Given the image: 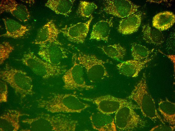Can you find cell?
Instances as JSON below:
<instances>
[{"label": "cell", "instance_id": "1", "mask_svg": "<svg viewBox=\"0 0 175 131\" xmlns=\"http://www.w3.org/2000/svg\"><path fill=\"white\" fill-rule=\"evenodd\" d=\"M37 107L52 113H80L90 105L72 93H53L46 98L37 100Z\"/></svg>", "mask_w": 175, "mask_h": 131}, {"label": "cell", "instance_id": "2", "mask_svg": "<svg viewBox=\"0 0 175 131\" xmlns=\"http://www.w3.org/2000/svg\"><path fill=\"white\" fill-rule=\"evenodd\" d=\"M22 121L28 125L32 131H74L78 124L77 120L65 115H52L44 113Z\"/></svg>", "mask_w": 175, "mask_h": 131}, {"label": "cell", "instance_id": "3", "mask_svg": "<svg viewBox=\"0 0 175 131\" xmlns=\"http://www.w3.org/2000/svg\"><path fill=\"white\" fill-rule=\"evenodd\" d=\"M0 77L13 88L21 100L34 93L31 77L24 71L15 68L8 63L0 71Z\"/></svg>", "mask_w": 175, "mask_h": 131}, {"label": "cell", "instance_id": "4", "mask_svg": "<svg viewBox=\"0 0 175 131\" xmlns=\"http://www.w3.org/2000/svg\"><path fill=\"white\" fill-rule=\"evenodd\" d=\"M128 97L137 104L144 116L152 120L158 119L165 124L158 113L154 100L148 91L145 73H143L141 79Z\"/></svg>", "mask_w": 175, "mask_h": 131}, {"label": "cell", "instance_id": "5", "mask_svg": "<svg viewBox=\"0 0 175 131\" xmlns=\"http://www.w3.org/2000/svg\"><path fill=\"white\" fill-rule=\"evenodd\" d=\"M19 60L35 74L44 79L59 76L67 71L64 66L52 65L39 58L30 51L24 53Z\"/></svg>", "mask_w": 175, "mask_h": 131}, {"label": "cell", "instance_id": "6", "mask_svg": "<svg viewBox=\"0 0 175 131\" xmlns=\"http://www.w3.org/2000/svg\"><path fill=\"white\" fill-rule=\"evenodd\" d=\"M76 55L78 62L85 69L88 78L91 82H97L109 77L104 66L106 61L93 54L80 52L77 55Z\"/></svg>", "mask_w": 175, "mask_h": 131}, {"label": "cell", "instance_id": "7", "mask_svg": "<svg viewBox=\"0 0 175 131\" xmlns=\"http://www.w3.org/2000/svg\"><path fill=\"white\" fill-rule=\"evenodd\" d=\"M73 65L64 73L62 79L63 88L68 90H89L94 88L93 85L87 84L85 80L83 67L78 62L76 54L73 55Z\"/></svg>", "mask_w": 175, "mask_h": 131}, {"label": "cell", "instance_id": "8", "mask_svg": "<svg viewBox=\"0 0 175 131\" xmlns=\"http://www.w3.org/2000/svg\"><path fill=\"white\" fill-rule=\"evenodd\" d=\"M133 107L125 106L115 113L114 122L116 127L122 131H132L144 126L145 123Z\"/></svg>", "mask_w": 175, "mask_h": 131}, {"label": "cell", "instance_id": "9", "mask_svg": "<svg viewBox=\"0 0 175 131\" xmlns=\"http://www.w3.org/2000/svg\"><path fill=\"white\" fill-rule=\"evenodd\" d=\"M81 99L91 102L97 106L99 112L111 114L115 113L120 108L125 106H128L135 109L139 108L137 105L127 100L108 95L95 98L80 97Z\"/></svg>", "mask_w": 175, "mask_h": 131}, {"label": "cell", "instance_id": "10", "mask_svg": "<svg viewBox=\"0 0 175 131\" xmlns=\"http://www.w3.org/2000/svg\"><path fill=\"white\" fill-rule=\"evenodd\" d=\"M103 4V11L121 18L136 13L140 7L128 0H105Z\"/></svg>", "mask_w": 175, "mask_h": 131}, {"label": "cell", "instance_id": "11", "mask_svg": "<svg viewBox=\"0 0 175 131\" xmlns=\"http://www.w3.org/2000/svg\"><path fill=\"white\" fill-rule=\"evenodd\" d=\"M38 54L42 59L54 65L59 66L67 57V52L60 42L39 45Z\"/></svg>", "mask_w": 175, "mask_h": 131}, {"label": "cell", "instance_id": "12", "mask_svg": "<svg viewBox=\"0 0 175 131\" xmlns=\"http://www.w3.org/2000/svg\"><path fill=\"white\" fill-rule=\"evenodd\" d=\"M93 18L91 15L90 19L85 22H79L72 26L60 29L69 41L77 44L83 43L88 33L90 24Z\"/></svg>", "mask_w": 175, "mask_h": 131}, {"label": "cell", "instance_id": "13", "mask_svg": "<svg viewBox=\"0 0 175 131\" xmlns=\"http://www.w3.org/2000/svg\"><path fill=\"white\" fill-rule=\"evenodd\" d=\"M10 13L17 19L22 22L29 20L31 16L27 7L19 3L15 0H2L0 3V14L5 12Z\"/></svg>", "mask_w": 175, "mask_h": 131}, {"label": "cell", "instance_id": "14", "mask_svg": "<svg viewBox=\"0 0 175 131\" xmlns=\"http://www.w3.org/2000/svg\"><path fill=\"white\" fill-rule=\"evenodd\" d=\"M61 33L52 20L47 22L37 32L36 38L32 43L40 45L43 44L60 42L58 38Z\"/></svg>", "mask_w": 175, "mask_h": 131}, {"label": "cell", "instance_id": "15", "mask_svg": "<svg viewBox=\"0 0 175 131\" xmlns=\"http://www.w3.org/2000/svg\"><path fill=\"white\" fill-rule=\"evenodd\" d=\"M29 116L17 110L8 109L0 117V131H17L20 128L21 116Z\"/></svg>", "mask_w": 175, "mask_h": 131}, {"label": "cell", "instance_id": "16", "mask_svg": "<svg viewBox=\"0 0 175 131\" xmlns=\"http://www.w3.org/2000/svg\"><path fill=\"white\" fill-rule=\"evenodd\" d=\"M89 118L94 129L99 131H117L114 118L110 114L100 112L94 113Z\"/></svg>", "mask_w": 175, "mask_h": 131}, {"label": "cell", "instance_id": "17", "mask_svg": "<svg viewBox=\"0 0 175 131\" xmlns=\"http://www.w3.org/2000/svg\"><path fill=\"white\" fill-rule=\"evenodd\" d=\"M6 32L0 37L14 39L24 37L30 29V27L21 24L17 21L9 18H2Z\"/></svg>", "mask_w": 175, "mask_h": 131}, {"label": "cell", "instance_id": "18", "mask_svg": "<svg viewBox=\"0 0 175 131\" xmlns=\"http://www.w3.org/2000/svg\"><path fill=\"white\" fill-rule=\"evenodd\" d=\"M152 59V58H149L141 61L134 59L128 60L117 65V68L120 74L127 77H135L138 76L141 70Z\"/></svg>", "mask_w": 175, "mask_h": 131}, {"label": "cell", "instance_id": "19", "mask_svg": "<svg viewBox=\"0 0 175 131\" xmlns=\"http://www.w3.org/2000/svg\"><path fill=\"white\" fill-rule=\"evenodd\" d=\"M113 18L112 17L106 20H101L95 24L93 26L90 39L108 42L113 26Z\"/></svg>", "mask_w": 175, "mask_h": 131}, {"label": "cell", "instance_id": "20", "mask_svg": "<svg viewBox=\"0 0 175 131\" xmlns=\"http://www.w3.org/2000/svg\"><path fill=\"white\" fill-rule=\"evenodd\" d=\"M142 13L138 12L121 20L118 31L124 35H129L137 31L140 26L142 20Z\"/></svg>", "mask_w": 175, "mask_h": 131}, {"label": "cell", "instance_id": "21", "mask_svg": "<svg viewBox=\"0 0 175 131\" xmlns=\"http://www.w3.org/2000/svg\"><path fill=\"white\" fill-rule=\"evenodd\" d=\"M175 22V16L172 12L165 11L156 14L152 20V25L155 28L160 31L170 28Z\"/></svg>", "mask_w": 175, "mask_h": 131}, {"label": "cell", "instance_id": "22", "mask_svg": "<svg viewBox=\"0 0 175 131\" xmlns=\"http://www.w3.org/2000/svg\"><path fill=\"white\" fill-rule=\"evenodd\" d=\"M158 110L163 118V121L171 126L175 124V104L166 98L158 103Z\"/></svg>", "mask_w": 175, "mask_h": 131}, {"label": "cell", "instance_id": "23", "mask_svg": "<svg viewBox=\"0 0 175 131\" xmlns=\"http://www.w3.org/2000/svg\"><path fill=\"white\" fill-rule=\"evenodd\" d=\"M74 0H49L45 6L57 14L65 16H68L71 12Z\"/></svg>", "mask_w": 175, "mask_h": 131}, {"label": "cell", "instance_id": "24", "mask_svg": "<svg viewBox=\"0 0 175 131\" xmlns=\"http://www.w3.org/2000/svg\"><path fill=\"white\" fill-rule=\"evenodd\" d=\"M142 32L143 39L147 43L158 45L164 42V37L161 31L152 28L148 24L143 25Z\"/></svg>", "mask_w": 175, "mask_h": 131}, {"label": "cell", "instance_id": "25", "mask_svg": "<svg viewBox=\"0 0 175 131\" xmlns=\"http://www.w3.org/2000/svg\"><path fill=\"white\" fill-rule=\"evenodd\" d=\"M98 47L108 57L118 60L123 59L126 53V49L119 44Z\"/></svg>", "mask_w": 175, "mask_h": 131}, {"label": "cell", "instance_id": "26", "mask_svg": "<svg viewBox=\"0 0 175 131\" xmlns=\"http://www.w3.org/2000/svg\"><path fill=\"white\" fill-rule=\"evenodd\" d=\"M131 51L133 59L138 61L147 59L151 53L146 47L136 43L132 44Z\"/></svg>", "mask_w": 175, "mask_h": 131}, {"label": "cell", "instance_id": "27", "mask_svg": "<svg viewBox=\"0 0 175 131\" xmlns=\"http://www.w3.org/2000/svg\"><path fill=\"white\" fill-rule=\"evenodd\" d=\"M97 8V5L93 2L80 1L77 13L82 17L89 18Z\"/></svg>", "mask_w": 175, "mask_h": 131}, {"label": "cell", "instance_id": "28", "mask_svg": "<svg viewBox=\"0 0 175 131\" xmlns=\"http://www.w3.org/2000/svg\"><path fill=\"white\" fill-rule=\"evenodd\" d=\"M14 49V47L7 41H4L0 44V63L2 64L8 59Z\"/></svg>", "mask_w": 175, "mask_h": 131}, {"label": "cell", "instance_id": "29", "mask_svg": "<svg viewBox=\"0 0 175 131\" xmlns=\"http://www.w3.org/2000/svg\"><path fill=\"white\" fill-rule=\"evenodd\" d=\"M8 88L6 83L3 80H0V102H6L7 101Z\"/></svg>", "mask_w": 175, "mask_h": 131}, {"label": "cell", "instance_id": "30", "mask_svg": "<svg viewBox=\"0 0 175 131\" xmlns=\"http://www.w3.org/2000/svg\"><path fill=\"white\" fill-rule=\"evenodd\" d=\"M175 129V125L167 126L160 125L155 126L150 131H173Z\"/></svg>", "mask_w": 175, "mask_h": 131}]
</instances>
